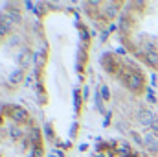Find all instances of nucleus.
Masks as SVG:
<instances>
[{
  "instance_id": "f257e3e1",
  "label": "nucleus",
  "mask_w": 158,
  "mask_h": 157,
  "mask_svg": "<svg viewBox=\"0 0 158 157\" xmlns=\"http://www.w3.org/2000/svg\"><path fill=\"white\" fill-rule=\"evenodd\" d=\"M40 50L35 91L42 122L57 146H72L81 131L92 61V32L74 7L39 11Z\"/></svg>"
},
{
  "instance_id": "f03ea898",
  "label": "nucleus",
  "mask_w": 158,
  "mask_h": 157,
  "mask_svg": "<svg viewBox=\"0 0 158 157\" xmlns=\"http://www.w3.org/2000/svg\"><path fill=\"white\" fill-rule=\"evenodd\" d=\"M118 37L132 59L158 72V0L125 2L118 19Z\"/></svg>"
},
{
  "instance_id": "7ed1b4c3",
  "label": "nucleus",
  "mask_w": 158,
  "mask_h": 157,
  "mask_svg": "<svg viewBox=\"0 0 158 157\" xmlns=\"http://www.w3.org/2000/svg\"><path fill=\"white\" fill-rule=\"evenodd\" d=\"M0 157H46L42 122L22 104H0Z\"/></svg>"
},
{
  "instance_id": "20e7f679",
  "label": "nucleus",
  "mask_w": 158,
  "mask_h": 157,
  "mask_svg": "<svg viewBox=\"0 0 158 157\" xmlns=\"http://www.w3.org/2000/svg\"><path fill=\"white\" fill-rule=\"evenodd\" d=\"M0 20V100L13 94L24 81L33 57L31 28L24 19H9V24Z\"/></svg>"
},
{
  "instance_id": "39448f33",
  "label": "nucleus",
  "mask_w": 158,
  "mask_h": 157,
  "mask_svg": "<svg viewBox=\"0 0 158 157\" xmlns=\"http://www.w3.org/2000/svg\"><path fill=\"white\" fill-rule=\"evenodd\" d=\"M101 69L114 83H118L125 92L132 94L134 98H140L147 89L149 78L143 67L129 54L121 56L118 52H107L101 57Z\"/></svg>"
},
{
  "instance_id": "423d86ee",
  "label": "nucleus",
  "mask_w": 158,
  "mask_h": 157,
  "mask_svg": "<svg viewBox=\"0 0 158 157\" xmlns=\"http://www.w3.org/2000/svg\"><path fill=\"white\" fill-rule=\"evenodd\" d=\"M90 157H147V155L125 139H103L92 148Z\"/></svg>"
},
{
  "instance_id": "0eeeda50",
  "label": "nucleus",
  "mask_w": 158,
  "mask_h": 157,
  "mask_svg": "<svg viewBox=\"0 0 158 157\" xmlns=\"http://www.w3.org/2000/svg\"><path fill=\"white\" fill-rule=\"evenodd\" d=\"M83 7L90 22L98 26H105L112 22L116 17L119 19L125 7V2H88V4H83Z\"/></svg>"
}]
</instances>
